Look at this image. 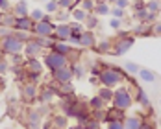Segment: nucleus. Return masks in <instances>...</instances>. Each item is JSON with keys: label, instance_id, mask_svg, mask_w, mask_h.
Wrapping results in <instances>:
<instances>
[{"label": "nucleus", "instance_id": "nucleus-1", "mask_svg": "<svg viewBox=\"0 0 161 129\" xmlns=\"http://www.w3.org/2000/svg\"><path fill=\"white\" fill-rule=\"evenodd\" d=\"M128 78V74L124 72V68H119V66H109V64H104V68L100 70L98 74V80H100V85L104 87H119L122 85V81Z\"/></svg>", "mask_w": 161, "mask_h": 129}, {"label": "nucleus", "instance_id": "nucleus-2", "mask_svg": "<svg viewBox=\"0 0 161 129\" xmlns=\"http://www.w3.org/2000/svg\"><path fill=\"white\" fill-rule=\"evenodd\" d=\"M131 103H133V98H131L126 85H119L117 89H113V101H111L113 107L126 111V109L131 107Z\"/></svg>", "mask_w": 161, "mask_h": 129}, {"label": "nucleus", "instance_id": "nucleus-3", "mask_svg": "<svg viewBox=\"0 0 161 129\" xmlns=\"http://www.w3.org/2000/svg\"><path fill=\"white\" fill-rule=\"evenodd\" d=\"M24 44L22 41H19L15 35H8L4 39H0V52L4 55H11V54H19V52H24Z\"/></svg>", "mask_w": 161, "mask_h": 129}, {"label": "nucleus", "instance_id": "nucleus-4", "mask_svg": "<svg viewBox=\"0 0 161 129\" xmlns=\"http://www.w3.org/2000/svg\"><path fill=\"white\" fill-rule=\"evenodd\" d=\"M43 63H45V66L48 68L50 72H54V70H58L61 66H67L69 64V57L58 54V52H54V50H50L48 54L43 57Z\"/></svg>", "mask_w": 161, "mask_h": 129}, {"label": "nucleus", "instance_id": "nucleus-5", "mask_svg": "<svg viewBox=\"0 0 161 129\" xmlns=\"http://www.w3.org/2000/svg\"><path fill=\"white\" fill-rule=\"evenodd\" d=\"M56 96H59V94H58V83H56V81H54V85H43V87H39V96H37L39 103L50 105V103L56 100Z\"/></svg>", "mask_w": 161, "mask_h": 129}, {"label": "nucleus", "instance_id": "nucleus-6", "mask_svg": "<svg viewBox=\"0 0 161 129\" xmlns=\"http://www.w3.org/2000/svg\"><path fill=\"white\" fill-rule=\"evenodd\" d=\"M56 32V24L52 20H41V22H35L33 26V35L35 37H50Z\"/></svg>", "mask_w": 161, "mask_h": 129}, {"label": "nucleus", "instance_id": "nucleus-7", "mask_svg": "<svg viewBox=\"0 0 161 129\" xmlns=\"http://www.w3.org/2000/svg\"><path fill=\"white\" fill-rule=\"evenodd\" d=\"M20 96H22V100H24L26 103L35 101L37 96H39V87H37V83L26 81V83L22 85V89H20Z\"/></svg>", "mask_w": 161, "mask_h": 129}, {"label": "nucleus", "instance_id": "nucleus-8", "mask_svg": "<svg viewBox=\"0 0 161 129\" xmlns=\"http://www.w3.org/2000/svg\"><path fill=\"white\" fill-rule=\"evenodd\" d=\"M133 43H135V37L131 35V37H126V39H117V43H113V55H124V54H128L131 46H133Z\"/></svg>", "mask_w": 161, "mask_h": 129}, {"label": "nucleus", "instance_id": "nucleus-9", "mask_svg": "<svg viewBox=\"0 0 161 129\" xmlns=\"http://www.w3.org/2000/svg\"><path fill=\"white\" fill-rule=\"evenodd\" d=\"M26 129H43V114L37 109H28V113H26Z\"/></svg>", "mask_w": 161, "mask_h": 129}, {"label": "nucleus", "instance_id": "nucleus-10", "mask_svg": "<svg viewBox=\"0 0 161 129\" xmlns=\"http://www.w3.org/2000/svg\"><path fill=\"white\" fill-rule=\"evenodd\" d=\"M52 80L56 81V83H69V81H72V80H74V74H72L70 64H67V66H61V68L54 70V72H52Z\"/></svg>", "mask_w": 161, "mask_h": 129}, {"label": "nucleus", "instance_id": "nucleus-11", "mask_svg": "<svg viewBox=\"0 0 161 129\" xmlns=\"http://www.w3.org/2000/svg\"><path fill=\"white\" fill-rule=\"evenodd\" d=\"M97 37H95V32L93 30H83V33L80 35V46L81 48H95L97 44Z\"/></svg>", "mask_w": 161, "mask_h": 129}, {"label": "nucleus", "instance_id": "nucleus-12", "mask_svg": "<svg viewBox=\"0 0 161 129\" xmlns=\"http://www.w3.org/2000/svg\"><path fill=\"white\" fill-rule=\"evenodd\" d=\"M33 26L35 22L32 20V17H17V22H15V28L13 30H20V32H28L33 33Z\"/></svg>", "mask_w": 161, "mask_h": 129}, {"label": "nucleus", "instance_id": "nucleus-13", "mask_svg": "<svg viewBox=\"0 0 161 129\" xmlns=\"http://www.w3.org/2000/svg\"><path fill=\"white\" fill-rule=\"evenodd\" d=\"M24 68H26V72L43 74V70H45V63H41L37 57H26V61H24Z\"/></svg>", "mask_w": 161, "mask_h": 129}, {"label": "nucleus", "instance_id": "nucleus-14", "mask_svg": "<svg viewBox=\"0 0 161 129\" xmlns=\"http://www.w3.org/2000/svg\"><path fill=\"white\" fill-rule=\"evenodd\" d=\"M70 26H69V22H59L58 26H56V32H54V39L56 41H69L70 39Z\"/></svg>", "mask_w": 161, "mask_h": 129}, {"label": "nucleus", "instance_id": "nucleus-15", "mask_svg": "<svg viewBox=\"0 0 161 129\" xmlns=\"http://www.w3.org/2000/svg\"><path fill=\"white\" fill-rule=\"evenodd\" d=\"M41 52H43V46H41L35 39H30V41L24 44V52H22V54H24L26 57H37Z\"/></svg>", "mask_w": 161, "mask_h": 129}, {"label": "nucleus", "instance_id": "nucleus-16", "mask_svg": "<svg viewBox=\"0 0 161 129\" xmlns=\"http://www.w3.org/2000/svg\"><path fill=\"white\" fill-rule=\"evenodd\" d=\"M11 13L15 17H28L30 11H28V0H17L11 8Z\"/></svg>", "mask_w": 161, "mask_h": 129}, {"label": "nucleus", "instance_id": "nucleus-17", "mask_svg": "<svg viewBox=\"0 0 161 129\" xmlns=\"http://www.w3.org/2000/svg\"><path fill=\"white\" fill-rule=\"evenodd\" d=\"M126 118V114H124V111L122 109H117V107H113L111 105V109H108V113H106V118H104V122L108 124V122H115V120H124Z\"/></svg>", "mask_w": 161, "mask_h": 129}, {"label": "nucleus", "instance_id": "nucleus-18", "mask_svg": "<svg viewBox=\"0 0 161 129\" xmlns=\"http://www.w3.org/2000/svg\"><path fill=\"white\" fill-rule=\"evenodd\" d=\"M50 50H54V52H58V54H61V55H67V57H69V54H70L74 48L69 44V41H56L54 46H52Z\"/></svg>", "mask_w": 161, "mask_h": 129}, {"label": "nucleus", "instance_id": "nucleus-19", "mask_svg": "<svg viewBox=\"0 0 161 129\" xmlns=\"http://www.w3.org/2000/svg\"><path fill=\"white\" fill-rule=\"evenodd\" d=\"M95 52L97 54H111L113 52V43L109 39H102V41H98L97 44H95Z\"/></svg>", "mask_w": 161, "mask_h": 129}, {"label": "nucleus", "instance_id": "nucleus-20", "mask_svg": "<svg viewBox=\"0 0 161 129\" xmlns=\"http://www.w3.org/2000/svg\"><path fill=\"white\" fill-rule=\"evenodd\" d=\"M52 127L54 129H67L69 126V116L67 114H56V116H52Z\"/></svg>", "mask_w": 161, "mask_h": 129}, {"label": "nucleus", "instance_id": "nucleus-21", "mask_svg": "<svg viewBox=\"0 0 161 129\" xmlns=\"http://www.w3.org/2000/svg\"><path fill=\"white\" fill-rule=\"evenodd\" d=\"M122 124H124V129H141V124H143V120H141V116H126L124 120H122Z\"/></svg>", "mask_w": 161, "mask_h": 129}, {"label": "nucleus", "instance_id": "nucleus-22", "mask_svg": "<svg viewBox=\"0 0 161 129\" xmlns=\"http://www.w3.org/2000/svg\"><path fill=\"white\" fill-rule=\"evenodd\" d=\"M133 100H135L137 103H141L143 107L150 109V96L145 92V89H141V87H139V89H137V94L133 96Z\"/></svg>", "mask_w": 161, "mask_h": 129}, {"label": "nucleus", "instance_id": "nucleus-23", "mask_svg": "<svg viewBox=\"0 0 161 129\" xmlns=\"http://www.w3.org/2000/svg\"><path fill=\"white\" fill-rule=\"evenodd\" d=\"M97 94L102 98L106 103H111V101H113V89H111V87H104V85H100Z\"/></svg>", "mask_w": 161, "mask_h": 129}, {"label": "nucleus", "instance_id": "nucleus-24", "mask_svg": "<svg viewBox=\"0 0 161 129\" xmlns=\"http://www.w3.org/2000/svg\"><path fill=\"white\" fill-rule=\"evenodd\" d=\"M58 94H59V96L74 94V85H72V81H69V83H58Z\"/></svg>", "mask_w": 161, "mask_h": 129}, {"label": "nucleus", "instance_id": "nucleus-25", "mask_svg": "<svg viewBox=\"0 0 161 129\" xmlns=\"http://www.w3.org/2000/svg\"><path fill=\"white\" fill-rule=\"evenodd\" d=\"M137 76H139V80L145 81V83H154V81H156V74H154L150 68H141Z\"/></svg>", "mask_w": 161, "mask_h": 129}, {"label": "nucleus", "instance_id": "nucleus-26", "mask_svg": "<svg viewBox=\"0 0 161 129\" xmlns=\"http://www.w3.org/2000/svg\"><path fill=\"white\" fill-rule=\"evenodd\" d=\"M98 24H100V18H98V15H95V13H87V18H85V22H83L85 30H95Z\"/></svg>", "mask_w": 161, "mask_h": 129}, {"label": "nucleus", "instance_id": "nucleus-27", "mask_svg": "<svg viewBox=\"0 0 161 129\" xmlns=\"http://www.w3.org/2000/svg\"><path fill=\"white\" fill-rule=\"evenodd\" d=\"M70 68H72L74 78H80V80L87 74V72H89V70H87V66H85V64H81L80 61H78V63H72V64H70Z\"/></svg>", "mask_w": 161, "mask_h": 129}, {"label": "nucleus", "instance_id": "nucleus-28", "mask_svg": "<svg viewBox=\"0 0 161 129\" xmlns=\"http://www.w3.org/2000/svg\"><path fill=\"white\" fill-rule=\"evenodd\" d=\"M93 13H95V15H109V13H111V8H109V4H108V2H97V8H95V11H93Z\"/></svg>", "mask_w": 161, "mask_h": 129}, {"label": "nucleus", "instance_id": "nucleus-29", "mask_svg": "<svg viewBox=\"0 0 161 129\" xmlns=\"http://www.w3.org/2000/svg\"><path fill=\"white\" fill-rule=\"evenodd\" d=\"M33 39L43 46V50H47V48H52L54 46V43H56V39H54V35H50V37H35L33 35Z\"/></svg>", "mask_w": 161, "mask_h": 129}, {"label": "nucleus", "instance_id": "nucleus-30", "mask_svg": "<svg viewBox=\"0 0 161 129\" xmlns=\"http://www.w3.org/2000/svg\"><path fill=\"white\" fill-rule=\"evenodd\" d=\"M15 22H17V17L13 15L11 11H8V13L2 15V26H6V28H15Z\"/></svg>", "mask_w": 161, "mask_h": 129}, {"label": "nucleus", "instance_id": "nucleus-31", "mask_svg": "<svg viewBox=\"0 0 161 129\" xmlns=\"http://www.w3.org/2000/svg\"><path fill=\"white\" fill-rule=\"evenodd\" d=\"M122 68H124V72H126L128 76H137V74H139V70H141V66H139V64L131 63V61H126Z\"/></svg>", "mask_w": 161, "mask_h": 129}, {"label": "nucleus", "instance_id": "nucleus-32", "mask_svg": "<svg viewBox=\"0 0 161 129\" xmlns=\"http://www.w3.org/2000/svg\"><path fill=\"white\" fill-rule=\"evenodd\" d=\"M54 17H56V20H58V24L59 22H70V11L69 9H58L56 13H54Z\"/></svg>", "mask_w": 161, "mask_h": 129}, {"label": "nucleus", "instance_id": "nucleus-33", "mask_svg": "<svg viewBox=\"0 0 161 129\" xmlns=\"http://www.w3.org/2000/svg\"><path fill=\"white\" fill-rule=\"evenodd\" d=\"M106 105H108V103L98 96V94L89 100V109H106Z\"/></svg>", "mask_w": 161, "mask_h": 129}, {"label": "nucleus", "instance_id": "nucleus-34", "mask_svg": "<svg viewBox=\"0 0 161 129\" xmlns=\"http://www.w3.org/2000/svg\"><path fill=\"white\" fill-rule=\"evenodd\" d=\"M70 13H72V20H76V22H85V18H87V11L81 8H74Z\"/></svg>", "mask_w": 161, "mask_h": 129}, {"label": "nucleus", "instance_id": "nucleus-35", "mask_svg": "<svg viewBox=\"0 0 161 129\" xmlns=\"http://www.w3.org/2000/svg\"><path fill=\"white\" fill-rule=\"evenodd\" d=\"M148 9L146 8H141V9H135L133 11V15H131V18H135L137 22H146V17H148Z\"/></svg>", "mask_w": 161, "mask_h": 129}, {"label": "nucleus", "instance_id": "nucleus-36", "mask_svg": "<svg viewBox=\"0 0 161 129\" xmlns=\"http://www.w3.org/2000/svg\"><path fill=\"white\" fill-rule=\"evenodd\" d=\"M58 9H59V2H58V0H48V2H45V11H47V13L54 15Z\"/></svg>", "mask_w": 161, "mask_h": 129}, {"label": "nucleus", "instance_id": "nucleus-37", "mask_svg": "<svg viewBox=\"0 0 161 129\" xmlns=\"http://www.w3.org/2000/svg\"><path fill=\"white\" fill-rule=\"evenodd\" d=\"M69 26H70V32L76 33V35H81V33H83V30H85L83 22H76V20H70V22H69Z\"/></svg>", "mask_w": 161, "mask_h": 129}, {"label": "nucleus", "instance_id": "nucleus-38", "mask_svg": "<svg viewBox=\"0 0 161 129\" xmlns=\"http://www.w3.org/2000/svg\"><path fill=\"white\" fill-rule=\"evenodd\" d=\"M24 61H26V55H24L22 52L11 54V55H9V63L11 64H24Z\"/></svg>", "mask_w": 161, "mask_h": 129}, {"label": "nucleus", "instance_id": "nucleus-39", "mask_svg": "<svg viewBox=\"0 0 161 129\" xmlns=\"http://www.w3.org/2000/svg\"><path fill=\"white\" fill-rule=\"evenodd\" d=\"M13 35H15L19 41L22 43H28L30 39H33V33H28V32H20V30H13Z\"/></svg>", "mask_w": 161, "mask_h": 129}, {"label": "nucleus", "instance_id": "nucleus-40", "mask_svg": "<svg viewBox=\"0 0 161 129\" xmlns=\"http://www.w3.org/2000/svg\"><path fill=\"white\" fill-rule=\"evenodd\" d=\"M9 68H11V63L4 55H0V76H6L9 72Z\"/></svg>", "mask_w": 161, "mask_h": 129}, {"label": "nucleus", "instance_id": "nucleus-41", "mask_svg": "<svg viewBox=\"0 0 161 129\" xmlns=\"http://www.w3.org/2000/svg\"><path fill=\"white\" fill-rule=\"evenodd\" d=\"M81 9H85L87 13H93L95 8H97V0H81Z\"/></svg>", "mask_w": 161, "mask_h": 129}, {"label": "nucleus", "instance_id": "nucleus-42", "mask_svg": "<svg viewBox=\"0 0 161 129\" xmlns=\"http://www.w3.org/2000/svg\"><path fill=\"white\" fill-rule=\"evenodd\" d=\"M45 15H47V11H43V9H39V8L30 11V17H32L33 22H41V20L45 18Z\"/></svg>", "mask_w": 161, "mask_h": 129}, {"label": "nucleus", "instance_id": "nucleus-43", "mask_svg": "<svg viewBox=\"0 0 161 129\" xmlns=\"http://www.w3.org/2000/svg\"><path fill=\"white\" fill-rule=\"evenodd\" d=\"M106 113H108V109H91V118H95L98 122H104Z\"/></svg>", "mask_w": 161, "mask_h": 129}, {"label": "nucleus", "instance_id": "nucleus-44", "mask_svg": "<svg viewBox=\"0 0 161 129\" xmlns=\"http://www.w3.org/2000/svg\"><path fill=\"white\" fill-rule=\"evenodd\" d=\"M83 129H102V122H98L95 118H89V120L83 124Z\"/></svg>", "mask_w": 161, "mask_h": 129}, {"label": "nucleus", "instance_id": "nucleus-45", "mask_svg": "<svg viewBox=\"0 0 161 129\" xmlns=\"http://www.w3.org/2000/svg\"><path fill=\"white\" fill-rule=\"evenodd\" d=\"M159 2L161 0H148L146 2V9L152 13H159Z\"/></svg>", "mask_w": 161, "mask_h": 129}, {"label": "nucleus", "instance_id": "nucleus-46", "mask_svg": "<svg viewBox=\"0 0 161 129\" xmlns=\"http://www.w3.org/2000/svg\"><path fill=\"white\" fill-rule=\"evenodd\" d=\"M58 2H59V9H69V11H72L76 4V0H58Z\"/></svg>", "mask_w": 161, "mask_h": 129}, {"label": "nucleus", "instance_id": "nucleus-47", "mask_svg": "<svg viewBox=\"0 0 161 129\" xmlns=\"http://www.w3.org/2000/svg\"><path fill=\"white\" fill-rule=\"evenodd\" d=\"M150 35H154V37H161V20H156V22L150 26Z\"/></svg>", "mask_w": 161, "mask_h": 129}, {"label": "nucleus", "instance_id": "nucleus-48", "mask_svg": "<svg viewBox=\"0 0 161 129\" xmlns=\"http://www.w3.org/2000/svg\"><path fill=\"white\" fill-rule=\"evenodd\" d=\"M109 28L115 30V32L122 30V18H115V17H111V20H109Z\"/></svg>", "mask_w": 161, "mask_h": 129}, {"label": "nucleus", "instance_id": "nucleus-49", "mask_svg": "<svg viewBox=\"0 0 161 129\" xmlns=\"http://www.w3.org/2000/svg\"><path fill=\"white\" fill-rule=\"evenodd\" d=\"M11 8H13L11 0H0V11H2V13H8V11H11Z\"/></svg>", "mask_w": 161, "mask_h": 129}, {"label": "nucleus", "instance_id": "nucleus-50", "mask_svg": "<svg viewBox=\"0 0 161 129\" xmlns=\"http://www.w3.org/2000/svg\"><path fill=\"white\" fill-rule=\"evenodd\" d=\"M69 44H70L72 48H81V46H80V35H76V33H70Z\"/></svg>", "mask_w": 161, "mask_h": 129}, {"label": "nucleus", "instance_id": "nucleus-51", "mask_svg": "<svg viewBox=\"0 0 161 129\" xmlns=\"http://www.w3.org/2000/svg\"><path fill=\"white\" fill-rule=\"evenodd\" d=\"M124 11H126V9H120V8L113 6V8H111V13H109V15L115 17V18H124Z\"/></svg>", "mask_w": 161, "mask_h": 129}, {"label": "nucleus", "instance_id": "nucleus-52", "mask_svg": "<svg viewBox=\"0 0 161 129\" xmlns=\"http://www.w3.org/2000/svg\"><path fill=\"white\" fill-rule=\"evenodd\" d=\"M106 129H124V124L120 120H115V122H108Z\"/></svg>", "mask_w": 161, "mask_h": 129}, {"label": "nucleus", "instance_id": "nucleus-53", "mask_svg": "<svg viewBox=\"0 0 161 129\" xmlns=\"http://www.w3.org/2000/svg\"><path fill=\"white\" fill-rule=\"evenodd\" d=\"M11 33H13V28H6V26L0 24V39L8 37V35H11Z\"/></svg>", "mask_w": 161, "mask_h": 129}, {"label": "nucleus", "instance_id": "nucleus-54", "mask_svg": "<svg viewBox=\"0 0 161 129\" xmlns=\"http://www.w3.org/2000/svg\"><path fill=\"white\" fill-rule=\"evenodd\" d=\"M130 4H131V0H117V2H115V6L120 8V9H126Z\"/></svg>", "mask_w": 161, "mask_h": 129}, {"label": "nucleus", "instance_id": "nucleus-55", "mask_svg": "<svg viewBox=\"0 0 161 129\" xmlns=\"http://www.w3.org/2000/svg\"><path fill=\"white\" fill-rule=\"evenodd\" d=\"M141 129H154V126H152L150 122H143V124H141Z\"/></svg>", "mask_w": 161, "mask_h": 129}, {"label": "nucleus", "instance_id": "nucleus-56", "mask_svg": "<svg viewBox=\"0 0 161 129\" xmlns=\"http://www.w3.org/2000/svg\"><path fill=\"white\" fill-rule=\"evenodd\" d=\"M69 129H83L81 126H74V127H69Z\"/></svg>", "mask_w": 161, "mask_h": 129}, {"label": "nucleus", "instance_id": "nucleus-57", "mask_svg": "<svg viewBox=\"0 0 161 129\" xmlns=\"http://www.w3.org/2000/svg\"><path fill=\"white\" fill-rule=\"evenodd\" d=\"M2 15H4V13H2V11H0V24H2Z\"/></svg>", "mask_w": 161, "mask_h": 129}, {"label": "nucleus", "instance_id": "nucleus-58", "mask_svg": "<svg viewBox=\"0 0 161 129\" xmlns=\"http://www.w3.org/2000/svg\"><path fill=\"white\" fill-rule=\"evenodd\" d=\"M37 2H43V4H45V2H48V0H37Z\"/></svg>", "mask_w": 161, "mask_h": 129}, {"label": "nucleus", "instance_id": "nucleus-59", "mask_svg": "<svg viewBox=\"0 0 161 129\" xmlns=\"http://www.w3.org/2000/svg\"><path fill=\"white\" fill-rule=\"evenodd\" d=\"M106 2H113V4H115V2H117V0H106Z\"/></svg>", "mask_w": 161, "mask_h": 129}, {"label": "nucleus", "instance_id": "nucleus-60", "mask_svg": "<svg viewBox=\"0 0 161 129\" xmlns=\"http://www.w3.org/2000/svg\"><path fill=\"white\" fill-rule=\"evenodd\" d=\"M159 13H161V2H159Z\"/></svg>", "mask_w": 161, "mask_h": 129}, {"label": "nucleus", "instance_id": "nucleus-61", "mask_svg": "<svg viewBox=\"0 0 161 129\" xmlns=\"http://www.w3.org/2000/svg\"><path fill=\"white\" fill-rule=\"evenodd\" d=\"M0 83H2V76H0Z\"/></svg>", "mask_w": 161, "mask_h": 129}, {"label": "nucleus", "instance_id": "nucleus-62", "mask_svg": "<svg viewBox=\"0 0 161 129\" xmlns=\"http://www.w3.org/2000/svg\"><path fill=\"white\" fill-rule=\"evenodd\" d=\"M159 105H161V98H159Z\"/></svg>", "mask_w": 161, "mask_h": 129}, {"label": "nucleus", "instance_id": "nucleus-63", "mask_svg": "<svg viewBox=\"0 0 161 129\" xmlns=\"http://www.w3.org/2000/svg\"><path fill=\"white\" fill-rule=\"evenodd\" d=\"M159 126H161V120H159Z\"/></svg>", "mask_w": 161, "mask_h": 129}]
</instances>
